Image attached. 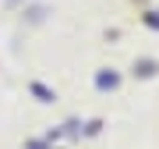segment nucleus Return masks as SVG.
Listing matches in <instances>:
<instances>
[{
    "label": "nucleus",
    "mask_w": 159,
    "mask_h": 149,
    "mask_svg": "<svg viewBox=\"0 0 159 149\" xmlns=\"http://www.w3.org/2000/svg\"><path fill=\"white\" fill-rule=\"evenodd\" d=\"M32 92H35V96H43V103H50V99H53V92H46V89L39 85V82H35V85H32Z\"/></svg>",
    "instance_id": "obj_1"
},
{
    "label": "nucleus",
    "mask_w": 159,
    "mask_h": 149,
    "mask_svg": "<svg viewBox=\"0 0 159 149\" xmlns=\"http://www.w3.org/2000/svg\"><path fill=\"white\" fill-rule=\"evenodd\" d=\"M99 85H102V89H106V85L113 89V85H117V74H99Z\"/></svg>",
    "instance_id": "obj_2"
},
{
    "label": "nucleus",
    "mask_w": 159,
    "mask_h": 149,
    "mask_svg": "<svg viewBox=\"0 0 159 149\" xmlns=\"http://www.w3.org/2000/svg\"><path fill=\"white\" fill-rule=\"evenodd\" d=\"M134 71H138V74H152V60H142V64H138Z\"/></svg>",
    "instance_id": "obj_3"
},
{
    "label": "nucleus",
    "mask_w": 159,
    "mask_h": 149,
    "mask_svg": "<svg viewBox=\"0 0 159 149\" xmlns=\"http://www.w3.org/2000/svg\"><path fill=\"white\" fill-rule=\"evenodd\" d=\"M148 25H152V29H159V11H148V18H145Z\"/></svg>",
    "instance_id": "obj_4"
}]
</instances>
